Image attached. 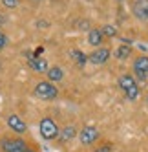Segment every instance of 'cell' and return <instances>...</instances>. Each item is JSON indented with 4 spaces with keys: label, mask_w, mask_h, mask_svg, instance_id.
I'll use <instances>...</instances> for the list:
<instances>
[{
    "label": "cell",
    "mask_w": 148,
    "mask_h": 152,
    "mask_svg": "<svg viewBox=\"0 0 148 152\" xmlns=\"http://www.w3.org/2000/svg\"><path fill=\"white\" fill-rule=\"evenodd\" d=\"M146 101H148V95H146Z\"/></svg>",
    "instance_id": "cell-20"
},
{
    "label": "cell",
    "mask_w": 148,
    "mask_h": 152,
    "mask_svg": "<svg viewBox=\"0 0 148 152\" xmlns=\"http://www.w3.org/2000/svg\"><path fill=\"white\" fill-rule=\"evenodd\" d=\"M101 42H102V33H101V29H90V33H88V44L90 46H95V48H101Z\"/></svg>",
    "instance_id": "cell-12"
},
{
    "label": "cell",
    "mask_w": 148,
    "mask_h": 152,
    "mask_svg": "<svg viewBox=\"0 0 148 152\" xmlns=\"http://www.w3.org/2000/svg\"><path fill=\"white\" fill-rule=\"evenodd\" d=\"M2 4H4L6 7H9V9H13V7L18 6V0H2Z\"/></svg>",
    "instance_id": "cell-18"
},
{
    "label": "cell",
    "mask_w": 148,
    "mask_h": 152,
    "mask_svg": "<svg viewBox=\"0 0 148 152\" xmlns=\"http://www.w3.org/2000/svg\"><path fill=\"white\" fill-rule=\"evenodd\" d=\"M38 130H40V136L44 137V139H48V141L57 139L59 132H60V128L57 126V123L51 117H42L40 123H38Z\"/></svg>",
    "instance_id": "cell-3"
},
{
    "label": "cell",
    "mask_w": 148,
    "mask_h": 152,
    "mask_svg": "<svg viewBox=\"0 0 148 152\" xmlns=\"http://www.w3.org/2000/svg\"><path fill=\"white\" fill-rule=\"evenodd\" d=\"M77 136V128L73 126V125H70V126H64L59 132V139H60V143H66V141H71L73 137Z\"/></svg>",
    "instance_id": "cell-11"
},
{
    "label": "cell",
    "mask_w": 148,
    "mask_h": 152,
    "mask_svg": "<svg viewBox=\"0 0 148 152\" xmlns=\"http://www.w3.org/2000/svg\"><path fill=\"white\" fill-rule=\"evenodd\" d=\"M26 55H28V64H29V68L33 70V72L46 73V72L49 70L46 59H42V57H38V55H31V53H26Z\"/></svg>",
    "instance_id": "cell-7"
},
{
    "label": "cell",
    "mask_w": 148,
    "mask_h": 152,
    "mask_svg": "<svg viewBox=\"0 0 148 152\" xmlns=\"http://www.w3.org/2000/svg\"><path fill=\"white\" fill-rule=\"evenodd\" d=\"M6 44H7V37L2 33V31H0V50H4V48H6Z\"/></svg>",
    "instance_id": "cell-19"
},
{
    "label": "cell",
    "mask_w": 148,
    "mask_h": 152,
    "mask_svg": "<svg viewBox=\"0 0 148 152\" xmlns=\"http://www.w3.org/2000/svg\"><path fill=\"white\" fill-rule=\"evenodd\" d=\"M130 53H132V44H123V46L117 48V57L121 61L126 59V57H130Z\"/></svg>",
    "instance_id": "cell-15"
},
{
    "label": "cell",
    "mask_w": 148,
    "mask_h": 152,
    "mask_svg": "<svg viewBox=\"0 0 148 152\" xmlns=\"http://www.w3.org/2000/svg\"><path fill=\"white\" fill-rule=\"evenodd\" d=\"M46 75H48V81L49 83H57V81L64 79V72H62V68H59V66H51L46 72Z\"/></svg>",
    "instance_id": "cell-13"
},
{
    "label": "cell",
    "mask_w": 148,
    "mask_h": 152,
    "mask_svg": "<svg viewBox=\"0 0 148 152\" xmlns=\"http://www.w3.org/2000/svg\"><path fill=\"white\" fill-rule=\"evenodd\" d=\"M33 94H35V97H38V99H42V101H53L59 95V90H57V86L53 83L40 81V83H37Z\"/></svg>",
    "instance_id": "cell-2"
},
{
    "label": "cell",
    "mask_w": 148,
    "mask_h": 152,
    "mask_svg": "<svg viewBox=\"0 0 148 152\" xmlns=\"http://www.w3.org/2000/svg\"><path fill=\"white\" fill-rule=\"evenodd\" d=\"M117 83H119V88L124 92V95H126L128 101H135L137 97H139V84H137V81L133 79V75L124 73V75L119 77Z\"/></svg>",
    "instance_id": "cell-1"
},
{
    "label": "cell",
    "mask_w": 148,
    "mask_h": 152,
    "mask_svg": "<svg viewBox=\"0 0 148 152\" xmlns=\"http://www.w3.org/2000/svg\"><path fill=\"white\" fill-rule=\"evenodd\" d=\"M133 72H135V77L139 81H144L148 77V57H137L133 62Z\"/></svg>",
    "instance_id": "cell-10"
},
{
    "label": "cell",
    "mask_w": 148,
    "mask_h": 152,
    "mask_svg": "<svg viewBox=\"0 0 148 152\" xmlns=\"http://www.w3.org/2000/svg\"><path fill=\"white\" fill-rule=\"evenodd\" d=\"M101 33H102V37L104 35H106V37H115V35H117V28L112 26V24H106V26L101 28Z\"/></svg>",
    "instance_id": "cell-16"
},
{
    "label": "cell",
    "mask_w": 148,
    "mask_h": 152,
    "mask_svg": "<svg viewBox=\"0 0 148 152\" xmlns=\"http://www.w3.org/2000/svg\"><path fill=\"white\" fill-rule=\"evenodd\" d=\"M0 147L4 152H35L33 148H29L24 139L18 137H4L0 141Z\"/></svg>",
    "instance_id": "cell-4"
},
{
    "label": "cell",
    "mask_w": 148,
    "mask_h": 152,
    "mask_svg": "<svg viewBox=\"0 0 148 152\" xmlns=\"http://www.w3.org/2000/svg\"><path fill=\"white\" fill-rule=\"evenodd\" d=\"M113 150V145L112 143H104V145H101L97 150H93V152H112Z\"/></svg>",
    "instance_id": "cell-17"
},
{
    "label": "cell",
    "mask_w": 148,
    "mask_h": 152,
    "mask_svg": "<svg viewBox=\"0 0 148 152\" xmlns=\"http://www.w3.org/2000/svg\"><path fill=\"white\" fill-rule=\"evenodd\" d=\"M7 126L17 134H26V130H28V125L24 123V119L20 115H17V114H9L7 115Z\"/></svg>",
    "instance_id": "cell-9"
},
{
    "label": "cell",
    "mask_w": 148,
    "mask_h": 152,
    "mask_svg": "<svg viewBox=\"0 0 148 152\" xmlns=\"http://www.w3.org/2000/svg\"><path fill=\"white\" fill-rule=\"evenodd\" d=\"M71 55H73V61H75L79 66H84L88 62V55H84L81 50H71Z\"/></svg>",
    "instance_id": "cell-14"
},
{
    "label": "cell",
    "mask_w": 148,
    "mask_h": 152,
    "mask_svg": "<svg viewBox=\"0 0 148 152\" xmlns=\"http://www.w3.org/2000/svg\"><path fill=\"white\" fill-rule=\"evenodd\" d=\"M132 13L137 20H148V0H132Z\"/></svg>",
    "instance_id": "cell-6"
},
{
    "label": "cell",
    "mask_w": 148,
    "mask_h": 152,
    "mask_svg": "<svg viewBox=\"0 0 148 152\" xmlns=\"http://www.w3.org/2000/svg\"><path fill=\"white\" fill-rule=\"evenodd\" d=\"M110 50L108 48H97V50H93L90 55H88V61L91 64H95V66H99V64H104L108 59H110Z\"/></svg>",
    "instance_id": "cell-8"
},
{
    "label": "cell",
    "mask_w": 148,
    "mask_h": 152,
    "mask_svg": "<svg viewBox=\"0 0 148 152\" xmlns=\"http://www.w3.org/2000/svg\"><path fill=\"white\" fill-rule=\"evenodd\" d=\"M79 139H81V143L82 145H93L95 141L99 139V130L95 128V126H84L81 132H79Z\"/></svg>",
    "instance_id": "cell-5"
}]
</instances>
